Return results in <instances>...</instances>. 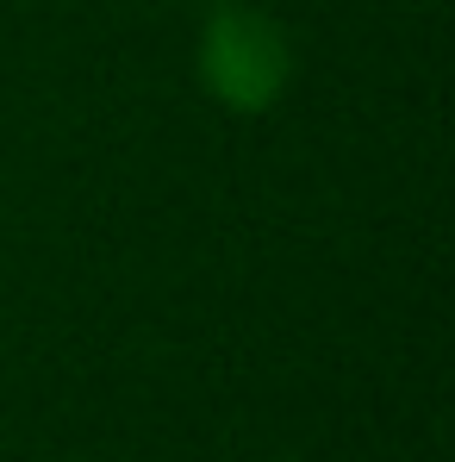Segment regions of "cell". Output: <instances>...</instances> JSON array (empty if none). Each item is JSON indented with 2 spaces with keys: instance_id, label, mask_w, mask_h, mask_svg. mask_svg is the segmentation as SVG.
Returning a JSON list of instances; mask_svg holds the SVG:
<instances>
[{
  "instance_id": "6da1fadb",
  "label": "cell",
  "mask_w": 455,
  "mask_h": 462,
  "mask_svg": "<svg viewBox=\"0 0 455 462\" xmlns=\"http://www.w3.org/2000/svg\"><path fill=\"white\" fill-rule=\"evenodd\" d=\"M294 76L287 32L256 6H219L200 32V81L231 113H268Z\"/></svg>"
}]
</instances>
